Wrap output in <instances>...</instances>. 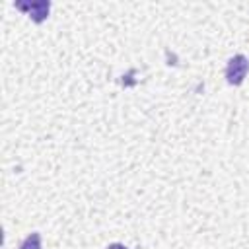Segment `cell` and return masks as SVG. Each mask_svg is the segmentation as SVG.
I'll return each mask as SVG.
<instances>
[{
  "instance_id": "6da1fadb",
  "label": "cell",
  "mask_w": 249,
  "mask_h": 249,
  "mask_svg": "<svg viewBox=\"0 0 249 249\" xmlns=\"http://www.w3.org/2000/svg\"><path fill=\"white\" fill-rule=\"evenodd\" d=\"M247 70H249V62H247V58H245L243 54H235V56H233V58H230V62H228L226 78H228V82H230V84L239 86V84L243 82V78H245Z\"/></svg>"
},
{
  "instance_id": "7a4b0ae2",
  "label": "cell",
  "mask_w": 249,
  "mask_h": 249,
  "mask_svg": "<svg viewBox=\"0 0 249 249\" xmlns=\"http://www.w3.org/2000/svg\"><path fill=\"white\" fill-rule=\"evenodd\" d=\"M19 10H27L29 16L35 21H43L45 16L49 14V2H33V4H18Z\"/></svg>"
},
{
  "instance_id": "3957f363",
  "label": "cell",
  "mask_w": 249,
  "mask_h": 249,
  "mask_svg": "<svg viewBox=\"0 0 249 249\" xmlns=\"http://www.w3.org/2000/svg\"><path fill=\"white\" fill-rule=\"evenodd\" d=\"M19 249H41V235H39V233H31V235L21 243Z\"/></svg>"
},
{
  "instance_id": "277c9868",
  "label": "cell",
  "mask_w": 249,
  "mask_h": 249,
  "mask_svg": "<svg viewBox=\"0 0 249 249\" xmlns=\"http://www.w3.org/2000/svg\"><path fill=\"white\" fill-rule=\"evenodd\" d=\"M107 249H126L124 245H119V243H113V245H109Z\"/></svg>"
}]
</instances>
